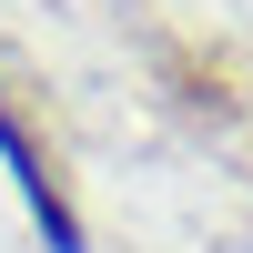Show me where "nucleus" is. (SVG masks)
I'll list each match as a JSON object with an SVG mask.
<instances>
[{"label":"nucleus","mask_w":253,"mask_h":253,"mask_svg":"<svg viewBox=\"0 0 253 253\" xmlns=\"http://www.w3.org/2000/svg\"><path fill=\"white\" fill-rule=\"evenodd\" d=\"M0 152L20 162V193H31V213L51 223V243H61V253H81V223H71V203H61V172H51V152L31 142V122L10 112V91H0Z\"/></svg>","instance_id":"nucleus-1"}]
</instances>
